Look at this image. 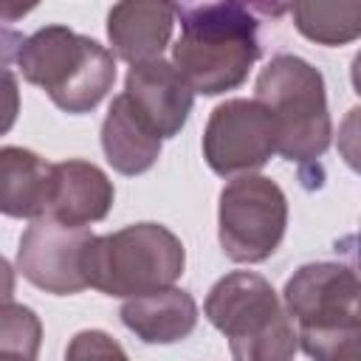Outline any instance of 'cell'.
Masks as SVG:
<instances>
[{
	"label": "cell",
	"instance_id": "7",
	"mask_svg": "<svg viewBox=\"0 0 361 361\" xmlns=\"http://www.w3.org/2000/svg\"><path fill=\"white\" fill-rule=\"evenodd\" d=\"M276 152V127L257 99H228L206 121L203 158L223 178L254 175Z\"/></svg>",
	"mask_w": 361,
	"mask_h": 361
},
{
	"label": "cell",
	"instance_id": "4",
	"mask_svg": "<svg viewBox=\"0 0 361 361\" xmlns=\"http://www.w3.org/2000/svg\"><path fill=\"white\" fill-rule=\"evenodd\" d=\"M254 99L271 113L276 127V152L307 164L327 152L333 124L327 110L324 76L307 59L276 54L257 76Z\"/></svg>",
	"mask_w": 361,
	"mask_h": 361
},
{
	"label": "cell",
	"instance_id": "3",
	"mask_svg": "<svg viewBox=\"0 0 361 361\" xmlns=\"http://www.w3.org/2000/svg\"><path fill=\"white\" fill-rule=\"evenodd\" d=\"M186 265L183 243L161 223H133L93 237L85 251V279L107 296H144L172 288Z\"/></svg>",
	"mask_w": 361,
	"mask_h": 361
},
{
	"label": "cell",
	"instance_id": "2",
	"mask_svg": "<svg viewBox=\"0 0 361 361\" xmlns=\"http://www.w3.org/2000/svg\"><path fill=\"white\" fill-rule=\"evenodd\" d=\"M14 62L23 79L65 113H90L116 82L113 51L68 25H45L25 37Z\"/></svg>",
	"mask_w": 361,
	"mask_h": 361
},
{
	"label": "cell",
	"instance_id": "1",
	"mask_svg": "<svg viewBox=\"0 0 361 361\" xmlns=\"http://www.w3.org/2000/svg\"><path fill=\"white\" fill-rule=\"evenodd\" d=\"M180 37L172 45V65L195 93L220 96L240 87L259 59V20L243 3L175 6Z\"/></svg>",
	"mask_w": 361,
	"mask_h": 361
},
{
	"label": "cell",
	"instance_id": "10",
	"mask_svg": "<svg viewBox=\"0 0 361 361\" xmlns=\"http://www.w3.org/2000/svg\"><path fill=\"white\" fill-rule=\"evenodd\" d=\"M124 96L144 113L161 138H172L186 127L195 104V90L166 59H149L130 65L124 79Z\"/></svg>",
	"mask_w": 361,
	"mask_h": 361
},
{
	"label": "cell",
	"instance_id": "17",
	"mask_svg": "<svg viewBox=\"0 0 361 361\" xmlns=\"http://www.w3.org/2000/svg\"><path fill=\"white\" fill-rule=\"evenodd\" d=\"M25 11H31V8H17V6L0 3V135H6L14 127L17 113H20V85H17L11 65L17 59L23 39H25L20 31H14L6 23L23 17Z\"/></svg>",
	"mask_w": 361,
	"mask_h": 361
},
{
	"label": "cell",
	"instance_id": "14",
	"mask_svg": "<svg viewBox=\"0 0 361 361\" xmlns=\"http://www.w3.org/2000/svg\"><path fill=\"white\" fill-rule=\"evenodd\" d=\"M121 322L144 344L183 341L197 324V302L180 288H164L144 296H133L121 305Z\"/></svg>",
	"mask_w": 361,
	"mask_h": 361
},
{
	"label": "cell",
	"instance_id": "13",
	"mask_svg": "<svg viewBox=\"0 0 361 361\" xmlns=\"http://www.w3.org/2000/svg\"><path fill=\"white\" fill-rule=\"evenodd\" d=\"M164 138L144 118V113L118 93L102 121V149L118 175H141L155 166Z\"/></svg>",
	"mask_w": 361,
	"mask_h": 361
},
{
	"label": "cell",
	"instance_id": "15",
	"mask_svg": "<svg viewBox=\"0 0 361 361\" xmlns=\"http://www.w3.org/2000/svg\"><path fill=\"white\" fill-rule=\"evenodd\" d=\"M51 166L25 147H0V214L39 220L48 212Z\"/></svg>",
	"mask_w": 361,
	"mask_h": 361
},
{
	"label": "cell",
	"instance_id": "18",
	"mask_svg": "<svg viewBox=\"0 0 361 361\" xmlns=\"http://www.w3.org/2000/svg\"><path fill=\"white\" fill-rule=\"evenodd\" d=\"M296 341L313 361H361V324L296 327Z\"/></svg>",
	"mask_w": 361,
	"mask_h": 361
},
{
	"label": "cell",
	"instance_id": "9",
	"mask_svg": "<svg viewBox=\"0 0 361 361\" xmlns=\"http://www.w3.org/2000/svg\"><path fill=\"white\" fill-rule=\"evenodd\" d=\"M361 282L350 265L307 262L285 282L282 305L296 327L361 324Z\"/></svg>",
	"mask_w": 361,
	"mask_h": 361
},
{
	"label": "cell",
	"instance_id": "12",
	"mask_svg": "<svg viewBox=\"0 0 361 361\" xmlns=\"http://www.w3.org/2000/svg\"><path fill=\"white\" fill-rule=\"evenodd\" d=\"M175 28V3L155 0H130L116 3L107 11V39L113 56L138 65L161 59Z\"/></svg>",
	"mask_w": 361,
	"mask_h": 361
},
{
	"label": "cell",
	"instance_id": "19",
	"mask_svg": "<svg viewBox=\"0 0 361 361\" xmlns=\"http://www.w3.org/2000/svg\"><path fill=\"white\" fill-rule=\"evenodd\" d=\"M65 361H130L124 347L104 330H79L65 350Z\"/></svg>",
	"mask_w": 361,
	"mask_h": 361
},
{
	"label": "cell",
	"instance_id": "21",
	"mask_svg": "<svg viewBox=\"0 0 361 361\" xmlns=\"http://www.w3.org/2000/svg\"><path fill=\"white\" fill-rule=\"evenodd\" d=\"M0 361H31V358H25L20 353H0Z\"/></svg>",
	"mask_w": 361,
	"mask_h": 361
},
{
	"label": "cell",
	"instance_id": "6",
	"mask_svg": "<svg viewBox=\"0 0 361 361\" xmlns=\"http://www.w3.org/2000/svg\"><path fill=\"white\" fill-rule=\"evenodd\" d=\"M288 228V197L265 175L231 178L220 192L217 237L231 262H265Z\"/></svg>",
	"mask_w": 361,
	"mask_h": 361
},
{
	"label": "cell",
	"instance_id": "16",
	"mask_svg": "<svg viewBox=\"0 0 361 361\" xmlns=\"http://www.w3.org/2000/svg\"><path fill=\"white\" fill-rule=\"evenodd\" d=\"M293 25L319 45H347L361 34V3H290Z\"/></svg>",
	"mask_w": 361,
	"mask_h": 361
},
{
	"label": "cell",
	"instance_id": "20",
	"mask_svg": "<svg viewBox=\"0 0 361 361\" xmlns=\"http://www.w3.org/2000/svg\"><path fill=\"white\" fill-rule=\"evenodd\" d=\"M14 302V268L6 257H0V305Z\"/></svg>",
	"mask_w": 361,
	"mask_h": 361
},
{
	"label": "cell",
	"instance_id": "8",
	"mask_svg": "<svg viewBox=\"0 0 361 361\" xmlns=\"http://www.w3.org/2000/svg\"><path fill=\"white\" fill-rule=\"evenodd\" d=\"M96 234L76 226H62L51 217L31 220L20 237L17 271L39 290L71 296L87 288L85 251Z\"/></svg>",
	"mask_w": 361,
	"mask_h": 361
},
{
	"label": "cell",
	"instance_id": "5",
	"mask_svg": "<svg viewBox=\"0 0 361 361\" xmlns=\"http://www.w3.org/2000/svg\"><path fill=\"white\" fill-rule=\"evenodd\" d=\"M203 313L228 338L234 361L271 350L293 330V319L276 290L254 271H231L217 279L203 302Z\"/></svg>",
	"mask_w": 361,
	"mask_h": 361
},
{
	"label": "cell",
	"instance_id": "11",
	"mask_svg": "<svg viewBox=\"0 0 361 361\" xmlns=\"http://www.w3.org/2000/svg\"><path fill=\"white\" fill-rule=\"evenodd\" d=\"M113 183L110 178L90 161H62L51 166V192H48V212L45 217L87 228L107 217L113 206Z\"/></svg>",
	"mask_w": 361,
	"mask_h": 361
}]
</instances>
